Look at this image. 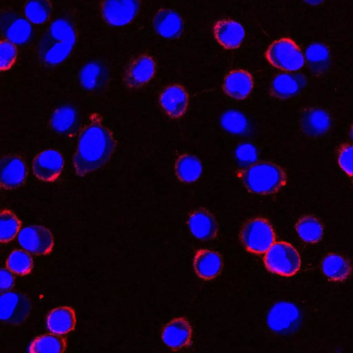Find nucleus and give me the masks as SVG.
Masks as SVG:
<instances>
[{
	"label": "nucleus",
	"mask_w": 353,
	"mask_h": 353,
	"mask_svg": "<svg viewBox=\"0 0 353 353\" xmlns=\"http://www.w3.org/2000/svg\"><path fill=\"white\" fill-rule=\"evenodd\" d=\"M77 121L75 109L71 106H63L54 111L51 119L52 128L60 133H68L74 130Z\"/></svg>",
	"instance_id": "31"
},
{
	"label": "nucleus",
	"mask_w": 353,
	"mask_h": 353,
	"mask_svg": "<svg viewBox=\"0 0 353 353\" xmlns=\"http://www.w3.org/2000/svg\"><path fill=\"white\" fill-rule=\"evenodd\" d=\"M338 161L342 170L353 176V144H345L341 148Z\"/></svg>",
	"instance_id": "37"
},
{
	"label": "nucleus",
	"mask_w": 353,
	"mask_h": 353,
	"mask_svg": "<svg viewBox=\"0 0 353 353\" xmlns=\"http://www.w3.org/2000/svg\"><path fill=\"white\" fill-rule=\"evenodd\" d=\"M141 0H103L101 13L103 20L112 26H123L137 15Z\"/></svg>",
	"instance_id": "8"
},
{
	"label": "nucleus",
	"mask_w": 353,
	"mask_h": 353,
	"mask_svg": "<svg viewBox=\"0 0 353 353\" xmlns=\"http://www.w3.org/2000/svg\"><path fill=\"white\" fill-rule=\"evenodd\" d=\"M240 177L249 192L262 195L278 192L287 180L283 170L269 161L254 162L240 172Z\"/></svg>",
	"instance_id": "3"
},
{
	"label": "nucleus",
	"mask_w": 353,
	"mask_h": 353,
	"mask_svg": "<svg viewBox=\"0 0 353 353\" xmlns=\"http://www.w3.org/2000/svg\"><path fill=\"white\" fill-rule=\"evenodd\" d=\"M6 266L12 272L24 276L30 274L33 268V261L28 252L15 250L6 260Z\"/></svg>",
	"instance_id": "34"
},
{
	"label": "nucleus",
	"mask_w": 353,
	"mask_h": 353,
	"mask_svg": "<svg viewBox=\"0 0 353 353\" xmlns=\"http://www.w3.org/2000/svg\"><path fill=\"white\" fill-rule=\"evenodd\" d=\"M299 317V311L294 304L280 302L270 310L267 322L270 328L275 332H289L298 325Z\"/></svg>",
	"instance_id": "13"
},
{
	"label": "nucleus",
	"mask_w": 353,
	"mask_h": 353,
	"mask_svg": "<svg viewBox=\"0 0 353 353\" xmlns=\"http://www.w3.org/2000/svg\"><path fill=\"white\" fill-rule=\"evenodd\" d=\"M108 78L106 67L98 61L87 63L80 71L79 79L83 87L94 90L103 87Z\"/></svg>",
	"instance_id": "25"
},
{
	"label": "nucleus",
	"mask_w": 353,
	"mask_h": 353,
	"mask_svg": "<svg viewBox=\"0 0 353 353\" xmlns=\"http://www.w3.org/2000/svg\"><path fill=\"white\" fill-rule=\"evenodd\" d=\"M1 30L10 42L21 45L28 42L32 32L30 22L17 12L6 10L1 13Z\"/></svg>",
	"instance_id": "10"
},
{
	"label": "nucleus",
	"mask_w": 353,
	"mask_h": 353,
	"mask_svg": "<svg viewBox=\"0 0 353 353\" xmlns=\"http://www.w3.org/2000/svg\"><path fill=\"white\" fill-rule=\"evenodd\" d=\"M305 59L310 71L315 75L325 73L330 64L329 49L320 43L310 45L305 50Z\"/></svg>",
	"instance_id": "27"
},
{
	"label": "nucleus",
	"mask_w": 353,
	"mask_h": 353,
	"mask_svg": "<svg viewBox=\"0 0 353 353\" xmlns=\"http://www.w3.org/2000/svg\"><path fill=\"white\" fill-rule=\"evenodd\" d=\"M155 72L154 59L148 54H142L129 63L125 72L124 81L130 88H141L153 78Z\"/></svg>",
	"instance_id": "12"
},
{
	"label": "nucleus",
	"mask_w": 353,
	"mask_h": 353,
	"mask_svg": "<svg viewBox=\"0 0 353 353\" xmlns=\"http://www.w3.org/2000/svg\"><path fill=\"white\" fill-rule=\"evenodd\" d=\"M223 261L221 255L213 250H200L194 258V268L196 274L205 280L217 276L221 272Z\"/></svg>",
	"instance_id": "23"
},
{
	"label": "nucleus",
	"mask_w": 353,
	"mask_h": 353,
	"mask_svg": "<svg viewBox=\"0 0 353 353\" xmlns=\"http://www.w3.org/2000/svg\"><path fill=\"white\" fill-rule=\"evenodd\" d=\"M300 125L302 130L307 135L320 136L329 130L331 125L330 117L322 108H306L301 114Z\"/></svg>",
	"instance_id": "22"
},
{
	"label": "nucleus",
	"mask_w": 353,
	"mask_h": 353,
	"mask_svg": "<svg viewBox=\"0 0 353 353\" xmlns=\"http://www.w3.org/2000/svg\"><path fill=\"white\" fill-rule=\"evenodd\" d=\"M240 239L250 252L265 253L275 241V233L270 222L261 217L248 221L242 227Z\"/></svg>",
	"instance_id": "5"
},
{
	"label": "nucleus",
	"mask_w": 353,
	"mask_h": 353,
	"mask_svg": "<svg viewBox=\"0 0 353 353\" xmlns=\"http://www.w3.org/2000/svg\"><path fill=\"white\" fill-rule=\"evenodd\" d=\"M64 165L61 154L53 149L39 153L32 162L34 174L40 180L47 182L55 181L61 174Z\"/></svg>",
	"instance_id": "11"
},
{
	"label": "nucleus",
	"mask_w": 353,
	"mask_h": 353,
	"mask_svg": "<svg viewBox=\"0 0 353 353\" xmlns=\"http://www.w3.org/2000/svg\"><path fill=\"white\" fill-rule=\"evenodd\" d=\"M351 136H352V138L353 139V126H352V128L351 130Z\"/></svg>",
	"instance_id": "41"
},
{
	"label": "nucleus",
	"mask_w": 353,
	"mask_h": 353,
	"mask_svg": "<svg viewBox=\"0 0 353 353\" xmlns=\"http://www.w3.org/2000/svg\"><path fill=\"white\" fill-rule=\"evenodd\" d=\"M66 347V340L61 334H46L36 337L31 342L28 352L31 353H60L63 352Z\"/></svg>",
	"instance_id": "29"
},
{
	"label": "nucleus",
	"mask_w": 353,
	"mask_h": 353,
	"mask_svg": "<svg viewBox=\"0 0 353 353\" xmlns=\"http://www.w3.org/2000/svg\"><path fill=\"white\" fill-rule=\"evenodd\" d=\"M78 141L73 164L79 176H85L105 165L116 146L111 131L103 125L101 117L97 113L90 116Z\"/></svg>",
	"instance_id": "1"
},
{
	"label": "nucleus",
	"mask_w": 353,
	"mask_h": 353,
	"mask_svg": "<svg viewBox=\"0 0 353 353\" xmlns=\"http://www.w3.org/2000/svg\"><path fill=\"white\" fill-rule=\"evenodd\" d=\"M14 283V278L12 272L8 268L1 269L0 289L4 292L12 288Z\"/></svg>",
	"instance_id": "39"
},
{
	"label": "nucleus",
	"mask_w": 353,
	"mask_h": 353,
	"mask_svg": "<svg viewBox=\"0 0 353 353\" xmlns=\"http://www.w3.org/2000/svg\"><path fill=\"white\" fill-rule=\"evenodd\" d=\"M21 223L14 212L8 209L0 214V241L7 243L13 240L19 232Z\"/></svg>",
	"instance_id": "33"
},
{
	"label": "nucleus",
	"mask_w": 353,
	"mask_h": 353,
	"mask_svg": "<svg viewBox=\"0 0 353 353\" xmlns=\"http://www.w3.org/2000/svg\"><path fill=\"white\" fill-rule=\"evenodd\" d=\"M306 78L301 73L283 72L272 79L270 92L274 97L285 99L300 92L305 86Z\"/></svg>",
	"instance_id": "15"
},
{
	"label": "nucleus",
	"mask_w": 353,
	"mask_h": 353,
	"mask_svg": "<svg viewBox=\"0 0 353 353\" xmlns=\"http://www.w3.org/2000/svg\"><path fill=\"white\" fill-rule=\"evenodd\" d=\"M26 18L34 24L46 23L52 13L49 0H28L24 6Z\"/></svg>",
	"instance_id": "32"
},
{
	"label": "nucleus",
	"mask_w": 353,
	"mask_h": 353,
	"mask_svg": "<svg viewBox=\"0 0 353 353\" xmlns=\"http://www.w3.org/2000/svg\"><path fill=\"white\" fill-rule=\"evenodd\" d=\"M161 106L172 119L183 116L188 106V94L180 85L174 84L165 88L159 97Z\"/></svg>",
	"instance_id": "16"
},
{
	"label": "nucleus",
	"mask_w": 353,
	"mask_h": 353,
	"mask_svg": "<svg viewBox=\"0 0 353 353\" xmlns=\"http://www.w3.org/2000/svg\"><path fill=\"white\" fill-rule=\"evenodd\" d=\"M321 270L330 280L342 281L348 277L352 269L345 258L332 253L322 259Z\"/></svg>",
	"instance_id": "26"
},
{
	"label": "nucleus",
	"mask_w": 353,
	"mask_h": 353,
	"mask_svg": "<svg viewBox=\"0 0 353 353\" xmlns=\"http://www.w3.org/2000/svg\"><path fill=\"white\" fill-rule=\"evenodd\" d=\"M254 81L252 75L244 70H234L225 77L223 91L236 100L245 99L252 92Z\"/></svg>",
	"instance_id": "21"
},
{
	"label": "nucleus",
	"mask_w": 353,
	"mask_h": 353,
	"mask_svg": "<svg viewBox=\"0 0 353 353\" xmlns=\"http://www.w3.org/2000/svg\"><path fill=\"white\" fill-rule=\"evenodd\" d=\"M188 225L192 234L201 241H208L216 237L218 225L213 215L204 208L194 211L189 216Z\"/></svg>",
	"instance_id": "20"
},
{
	"label": "nucleus",
	"mask_w": 353,
	"mask_h": 353,
	"mask_svg": "<svg viewBox=\"0 0 353 353\" xmlns=\"http://www.w3.org/2000/svg\"><path fill=\"white\" fill-rule=\"evenodd\" d=\"M236 156L239 162L244 165H248L254 163L257 154L256 149L253 145L249 143H245L237 148Z\"/></svg>",
	"instance_id": "38"
},
{
	"label": "nucleus",
	"mask_w": 353,
	"mask_h": 353,
	"mask_svg": "<svg viewBox=\"0 0 353 353\" xmlns=\"http://www.w3.org/2000/svg\"><path fill=\"white\" fill-rule=\"evenodd\" d=\"M223 127L230 132L241 134L247 128V121L245 117L236 111H228L221 118Z\"/></svg>",
	"instance_id": "35"
},
{
	"label": "nucleus",
	"mask_w": 353,
	"mask_h": 353,
	"mask_svg": "<svg viewBox=\"0 0 353 353\" xmlns=\"http://www.w3.org/2000/svg\"><path fill=\"white\" fill-rule=\"evenodd\" d=\"M202 164L195 156L183 154L179 157L175 163V173L179 180L184 183H193L202 173Z\"/></svg>",
	"instance_id": "28"
},
{
	"label": "nucleus",
	"mask_w": 353,
	"mask_h": 353,
	"mask_svg": "<svg viewBox=\"0 0 353 353\" xmlns=\"http://www.w3.org/2000/svg\"><path fill=\"white\" fill-rule=\"evenodd\" d=\"M152 26L157 34L166 39L179 38L184 29L181 17L169 8H161L157 11L153 18Z\"/></svg>",
	"instance_id": "18"
},
{
	"label": "nucleus",
	"mask_w": 353,
	"mask_h": 353,
	"mask_svg": "<svg viewBox=\"0 0 353 353\" xmlns=\"http://www.w3.org/2000/svg\"><path fill=\"white\" fill-rule=\"evenodd\" d=\"M27 176L24 161L18 156L10 154L1 160V185L7 190L21 185Z\"/></svg>",
	"instance_id": "14"
},
{
	"label": "nucleus",
	"mask_w": 353,
	"mask_h": 353,
	"mask_svg": "<svg viewBox=\"0 0 353 353\" xmlns=\"http://www.w3.org/2000/svg\"><path fill=\"white\" fill-rule=\"evenodd\" d=\"M192 327L184 318H176L163 329L162 340L169 347L178 350L187 347L191 342Z\"/></svg>",
	"instance_id": "17"
},
{
	"label": "nucleus",
	"mask_w": 353,
	"mask_h": 353,
	"mask_svg": "<svg viewBox=\"0 0 353 353\" xmlns=\"http://www.w3.org/2000/svg\"><path fill=\"white\" fill-rule=\"evenodd\" d=\"M17 57V49L14 43L8 40H2L0 44V68L1 71L9 70L14 63Z\"/></svg>",
	"instance_id": "36"
},
{
	"label": "nucleus",
	"mask_w": 353,
	"mask_h": 353,
	"mask_svg": "<svg viewBox=\"0 0 353 353\" xmlns=\"http://www.w3.org/2000/svg\"><path fill=\"white\" fill-rule=\"evenodd\" d=\"M214 35L224 48L232 50L240 46L245 38V30L239 22L232 19H221L214 26Z\"/></svg>",
	"instance_id": "19"
},
{
	"label": "nucleus",
	"mask_w": 353,
	"mask_h": 353,
	"mask_svg": "<svg viewBox=\"0 0 353 353\" xmlns=\"http://www.w3.org/2000/svg\"><path fill=\"white\" fill-rule=\"evenodd\" d=\"M19 245L35 255L50 254L54 246L51 232L42 225H29L21 229L17 236Z\"/></svg>",
	"instance_id": "9"
},
{
	"label": "nucleus",
	"mask_w": 353,
	"mask_h": 353,
	"mask_svg": "<svg viewBox=\"0 0 353 353\" xmlns=\"http://www.w3.org/2000/svg\"><path fill=\"white\" fill-rule=\"evenodd\" d=\"M307 3L312 6H317L322 3L324 0H305Z\"/></svg>",
	"instance_id": "40"
},
{
	"label": "nucleus",
	"mask_w": 353,
	"mask_h": 353,
	"mask_svg": "<svg viewBox=\"0 0 353 353\" xmlns=\"http://www.w3.org/2000/svg\"><path fill=\"white\" fill-rule=\"evenodd\" d=\"M46 325L52 333L57 334H65L72 331L76 325L74 310L69 306L52 309L47 315Z\"/></svg>",
	"instance_id": "24"
},
{
	"label": "nucleus",
	"mask_w": 353,
	"mask_h": 353,
	"mask_svg": "<svg viewBox=\"0 0 353 353\" xmlns=\"http://www.w3.org/2000/svg\"><path fill=\"white\" fill-rule=\"evenodd\" d=\"M32 303L28 296L8 291L2 292L0 296V319L6 324L18 325L28 317Z\"/></svg>",
	"instance_id": "7"
},
{
	"label": "nucleus",
	"mask_w": 353,
	"mask_h": 353,
	"mask_svg": "<svg viewBox=\"0 0 353 353\" xmlns=\"http://www.w3.org/2000/svg\"><path fill=\"white\" fill-rule=\"evenodd\" d=\"M299 236L306 243H315L323 236V229L321 222L313 216L301 217L296 224Z\"/></svg>",
	"instance_id": "30"
},
{
	"label": "nucleus",
	"mask_w": 353,
	"mask_h": 353,
	"mask_svg": "<svg viewBox=\"0 0 353 353\" xmlns=\"http://www.w3.org/2000/svg\"><path fill=\"white\" fill-rule=\"evenodd\" d=\"M264 263L270 272L283 276L294 275L300 269L299 252L290 243H274L264 256Z\"/></svg>",
	"instance_id": "4"
},
{
	"label": "nucleus",
	"mask_w": 353,
	"mask_h": 353,
	"mask_svg": "<svg viewBox=\"0 0 353 353\" xmlns=\"http://www.w3.org/2000/svg\"><path fill=\"white\" fill-rule=\"evenodd\" d=\"M76 40L77 32L73 23L67 19H57L41 37L37 48V55L44 65H59L69 57Z\"/></svg>",
	"instance_id": "2"
},
{
	"label": "nucleus",
	"mask_w": 353,
	"mask_h": 353,
	"mask_svg": "<svg viewBox=\"0 0 353 353\" xmlns=\"http://www.w3.org/2000/svg\"><path fill=\"white\" fill-rule=\"evenodd\" d=\"M265 57L272 65L286 72L297 71L305 63L301 50L290 38H281L272 43Z\"/></svg>",
	"instance_id": "6"
}]
</instances>
